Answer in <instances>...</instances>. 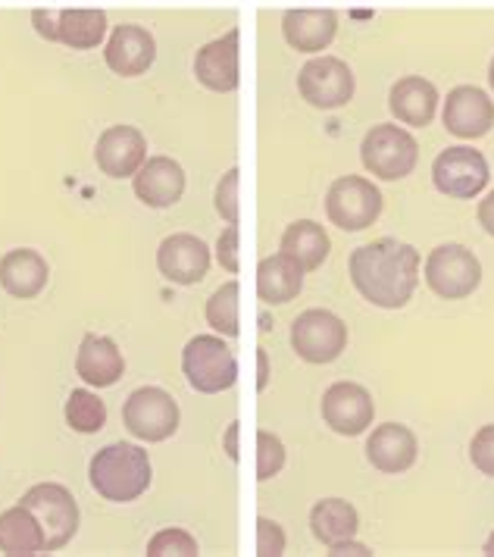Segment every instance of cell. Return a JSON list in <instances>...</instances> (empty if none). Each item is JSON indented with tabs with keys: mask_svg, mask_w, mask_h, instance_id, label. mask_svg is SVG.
I'll use <instances>...</instances> for the list:
<instances>
[{
	"mask_svg": "<svg viewBox=\"0 0 494 557\" xmlns=\"http://www.w3.org/2000/svg\"><path fill=\"white\" fill-rule=\"evenodd\" d=\"M470 460L482 476L494 480V423L482 426V430L472 435Z\"/></svg>",
	"mask_w": 494,
	"mask_h": 557,
	"instance_id": "34",
	"label": "cell"
},
{
	"mask_svg": "<svg viewBox=\"0 0 494 557\" xmlns=\"http://www.w3.org/2000/svg\"><path fill=\"white\" fill-rule=\"evenodd\" d=\"M304 273L307 270L288 253L279 251L272 257H263L260 267H257V295H260V301H267V305L295 301L300 288H304Z\"/></svg>",
	"mask_w": 494,
	"mask_h": 557,
	"instance_id": "24",
	"label": "cell"
},
{
	"mask_svg": "<svg viewBox=\"0 0 494 557\" xmlns=\"http://www.w3.org/2000/svg\"><path fill=\"white\" fill-rule=\"evenodd\" d=\"M422 257L413 245L379 238L350 253L347 273L363 301L382 310H400L420 285Z\"/></svg>",
	"mask_w": 494,
	"mask_h": 557,
	"instance_id": "1",
	"label": "cell"
},
{
	"mask_svg": "<svg viewBox=\"0 0 494 557\" xmlns=\"http://www.w3.org/2000/svg\"><path fill=\"white\" fill-rule=\"evenodd\" d=\"M422 276H425V285L439 298L464 301L482 285V263L464 245H439L435 251L425 257Z\"/></svg>",
	"mask_w": 494,
	"mask_h": 557,
	"instance_id": "5",
	"label": "cell"
},
{
	"mask_svg": "<svg viewBox=\"0 0 494 557\" xmlns=\"http://www.w3.org/2000/svg\"><path fill=\"white\" fill-rule=\"evenodd\" d=\"M367 457L379 473H407L417 457H420V442L413 430H407L404 423H382L375 426L372 435L367 438Z\"/></svg>",
	"mask_w": 494,
	"mask_h": 557,
	"instance_id": "18",
	"label": "cell"
},
{
	"mask_svg": "<svg viewBox=\"0 0 494 557\" xmlns=\"http://www.w3.org/2000/svg\"><path fill=\"white\" fill-rule=\"evenodd\" d=\"M363 170L382 182H400L420 163L417 138L400 126H372L360 145Z\"/></svg>",
	"mask_w": 494,
	"mask_h": 557,
	"instance_id": "4",
	"label": "cell"
},
{
	"mask_svg": "<svg viewBox=\"0 0 494 557\" xmlns=\"http://www.w3.org/2000/svg\"><path fill=\"white\" fill-rule=\"evenodd\" d=\"M48 260L32 248H16L0 257V288L10 298L32 301L48 288Z\"/></svg>",
	"mask_w": 494,
	"mask_h": 557,
	"instance_id": "21",
	"label": "cell"
},
{
	"mask_svg": "<svg viewBox=\"0 0 494 557\" xmlns=\"http://www.w3.org/2000/svg\"><path fill=\"white\" fill-rule=\"evenodd\" d=\"M238 226H229L220 235V242H217V260H220V267H223L225 273H238L242 270V260H238Z\"/></svg>",
	"mask_w": 494,
	"mask_h": 557,
	"instance_id": "36",
	"label": "cell"
},
{
	"mask_svg": "<svg viewBox=\"0 0 494 557\" xmlns=\"http://www.w3.org/2000/svg\"><path fill=\"white\" fill-rule=\"evenodd\" d=\"M107 35L103 10H63L57 13V41L73 51H91Z\"/></svg>",
	"mask_w": 494,
	"mask_h": 557,
	"instance_id": "28",
	"label": "cell"
},
{
	"mask_svg": "<svg viewBox=\"0 0 494 557\" xmlns=\"http://www.w3.org/2000/svg\"><path fill=\"white\" fill-rule=\"evenodd\" d=\"M75 373L91 388H110L123 380L125 360L120 345L107 335H85L75 355Z\"/></svg>",
	"mask_w": 494,
	"mask_h": 557,
	"instance_id": "20",
	"label": "cell"
},
{
	"mask_svg": "<svg viewBox=\"0 0 494 557\" xmlns=\"http://www.w3.org/2000/svg\"><path fill=\"white\" fill-rule=\"evenodd\" d=\"M107 66L123 78H135L148 73L157 60V41L148 28L141 26H116L107 48H103Z\"/></svg>",
	"mask_w": 494,
	"mask_h": 557,
	"instance_id": "19",
	"label": "cell"
},
{
	"mask_svg": "<svg viewBox=\"0 0 494 557\" xmlns=\"http://www.w3.org/2000/svg\"><path fill=\"white\" fill-rule=\"evenodd\" d=\"M338 16L332 10H288L282 16V35L297 53H320L335 41Z\"/></svg>",
	"mask_w": 494,
	"mask_h": 557,
	"instance_id": "22",
	"label": "cell"
},
{
	"mask_svg": "<svg viewBox=\"0 0 494 557\" xmlns=\"http://www.w3.org/2000/svg\"><path fill=\"white\" fill-rule=\"evenodd\" d=\"M292 348L304 363H332L345 355L347 348V326L345 320L332 310H304L292 323Z\"/></svg>",
	"mask_w": 494,
	"mask_h": 557,
	"instance_id": "7",
	"label": "cell"
},
{
	"mask_svg": "<svg viewBox=\"0 0 494 557\" xmlns=\"http://www.w3.org/2000/svg\"><path fill=\"white\" fill-rule=\"evenodd\" d=\"M238 432H242V423H229V432H225V451L232 460H238Z\"/></svg>",
	"mask_w": 494,
	"mask_h": 557,
	"instance_id": "41",
	"label": "cell"
},
{
	"mask_svg": "<svg viewBox=\"0 0 494 557\" xmlns=\"http://www.w3.org/2000/svg\"><path fill=\"white\" fill-rule=\"evenodd\" d=\"M20 505L28 507L35 520L41 523L45 539H48V555L73 542V535L78 532V505L66 485L38 482L20 498Z\"/></svg>",
	"mask_w": 494,
	"mask_h": 557,
	"instance_id": "6",
	"label": "cell"
},
{
	"mask_svg": "<svg viewBox=\"0 0 494 557\" xmlns=\"http://www.w3.org/2000/svg\"><path fill=\"white\" fill-rule=\"evenodd\" d=\"M32 23L38 28V35H45L48 41H57V16L48 10H35L32 13Z\"/></svg>",
	"mask_w": 494,
	"mask_h": 557,
	"instance_id": "38",
	"label": "cell"
},
{
	"mask_svg": "<svg viewBox=\"0 0 494 557\" xmlns=\"http://www.w3.org/2000/svg\"><path fill=\"white\" fill-rule=\"evenodd\" d=\"M182 373L200 395H223L238 382V360L223 335H195L182 351Z\"/></svg>",
	"mask_w": 494,
	"mask_h": 557,
	"instance_id": "3",
	"label": "cell"
},
{
	"mask_svg": "<svg viewBox=\"0 0 494 557\" xmlns=\"http://www.w3.org/2000/svg\"><path fill=\"white\" fill-rule=\"evenodd\" d=\"M157 270L173 285H198L210 270V248L203 238L192 235V232H175L160 242Z\"/></svg>",
	"mask_w": 494,
	"mask_h": 557,
	"instance_id": "13",
	"label": "cell"
},
{
	"mask_svg": "<svg viewBox=\"0 0 494 557\" xmlns=\"http://www.w3.org/2000/svg\"><path fill=\"white\" fill-rule=\"evenodd\" d=\"M238 41H242V35H238V28H232L223 38L200 48L198 57H195V76L203 88H210L217 95H229L238 88V82H242Z\"/></svg>",
	"mask_w": 494,
	"mask_h": 557,
	"instance_id": "16",
	"label": "cell"
},
{
	"mask_svg": "<svg viewBox=\"0 0 494 557\" xmlns=\"http://www.w3.org/2000/svg\"><path fill=\"white\" fill-rule=\"evenodd\" d=\"M372 417H375V405H372V395L357 385V382H335L325 388L322 395V420L325 426L338 435H363L372 426Z\"/></svg>",
	"mask_w": 494,
	"mask_h": 557,
	"instance_id": "12",
	"label": "cell"
},
{
	"mask_svg": "<svg viewBox=\"0 0 494 557\" xmlns=\"http://www.w3.org/2000/svg\"><path fill=\"white\" fill-rule=\"evenodd\" d=\"M198 539L185 530H160L148 542V557H198Z\"/></svg>",
	"mask_w": 494,
	"mask_h": 557,
	"instance_id": "31",
	"label": "cell"
},
{
	"mask_svg": "<svg viewBox=\"0 0 494 557\" xmlns=\"http://www.w3.org/2000/svg\"><path fill=\"white\" fill-rule=\"evenodd\" d=\"M257 555L260 557H282L285 555V530L270 520V517H260L257 520Z\"/></svg>",
	"mask_w": 494,
	"mask_h": 557,
	"instance_id": "35",
	"label": "cell"
},
{
	"mask_svg": "<svg viewBox=\"0 0 494 557\" xmlns=\"http://www.w3.org/2000/svg\"><path fill=\"white\" fill-rule=\"evenodd\" d=\"M279 251L295 257L297 263L310 273V270H320L325 263V257L332 251V242L325 235V228L313 220H297L292 226L282 232V242H279Z\"/></svg>",
	"mask_w": 494,
	"mask_h": 557,
	"instance_id": "27",
	"label": "cell"
},
{
	"mask_svg": "<svg viewBox=\"0 0 494 557\" xmlns=\"http://www.w3.org/2000/svg\"><path fill=\"white\" fill-rule=\"evenodd\" d=\"M238 185H242V170L232 166L220 182H217V213L223 216L229 226H238L242 220V203H238Z\"/></svg>",
	"mask_w": 494,
	"mask_h": 557,
	"instance_id": "33",
	"label": "cell"
},
{
	"mask_svg": "<svg viewBox=\"0 0 494 557\" xmlns=\"http://www.w3.org/2000/svg\"><path fill=\"white\" fill-rule=\"evenodd\" d=\"M479 226L494 238V191L485 195V201H479Z\"/></svg>",
	"mask_w": 494,
	"mask_h": 557,
	"instance_id": "39",
	"label": "cell"
},
{
	"mask_svg": "<svg viewBox=\"0 0 494 557\" xmlns=\"http://www.w3.org/2000/svg\"><path fill=\"white\" fill-rule=\"evenodd\" d=\"M325 213L332 226L345 232H363L382 213V191L363 176L335 178L325 191Z\"/></svg>",
	"mask_w": 494,
	"mask_h": 557,
	"instance_id": "8",
	"label": "cell"
},
{
	"mask_svg": "<svg viewBox=\"0 0 494 557\" xmlns=\"http://www.w3.org/2000/svg\"><path fill=\"white\" fill-rule=\"evenodd\" d=\"M132 188H135V198L145 207L166 210L182 201V195H185V170L173 157H148L145 166L132 176Z\"/></svg>",
	"mask_w": 494,
	"mask_h": 557,
	"instance_id": "17",
	"label": "cell"
},
{
	"mask_svg": "<svg viewBox=\"0 0 494 557\" xmlns=\"http://www.w3.org/2000/svg\"><path fill=\"white\" fill-rule=\"evenodd\" d=\"M257 373H260L257 392H267V385H270V355H267V348H257Z\"/></svg>",
	"mask_w": 494,
	"mask_h": 557,
	"instance_id": "40",
	"label": "cell"
},
{
	"mask_svg": "<svg viewBox=\"0 0 494 557\" xmlns=\"http://www.w3.org/2000/svg\"><path fill=\"white\" fill-rule=\"evenodd\" d=\"M329 555L332 557H370L372 548L370 545H363V542H357V539H345V542H335V545H329Z\"/></svg>",
	"mask_w": 494,
	"mask_h": 557,
	"instance_id": "37",
	"label": "cell"
},
{
	"mask_svg": "<svg viewBox=\"0 0 494 557\" xmlns=\"http://www.w3.org/2000/svg\"><path fill=\"white\" fill-rule=\"evenodd\" d=\"M489 178H492L489 160L482 157V151H472L467 145L445 148L432 163L435 188L457 201H472L476 195H482Z\"/></svg>",
	"mask_w": 494,
	"mask_h": 557,
	"instance_id": "10",
	"label": "cell"
},
{
	"mask_svg": "<svg viewBox=\"0 0 494 557\" xmlns=\"http://www.w3.org/2000/svg\"><path fill=\"white\" fill-rule=\"evenodd\" d=\"M0 552L10 557L48 555V539L28 507L16 505L0 513Z\"/></svg>",
	"mask_w": 494,
	"mask_h": 557,
	"instance_id": "25",
	"label": "cell"
},
{
	"mask_svg": "<svg viewBox=\"0 0 494 557\" xmlns=\"http://www.w3.org/2000/svg\"><path fill=\"white\" fill-rule=\"evenodd\" d=\"M442 120H445L447 132L464 141L482 138L494 126V101L476 85H460L447 95Z\"/></svg>",
	"mask_w": 494,
	"mask_h": 557,
	"instance_id": "15",
	"label": "cell"
},
{
	"mask_svg": "<svg viewBox=\"0 0 494 557\" xmlns=\"http://www.w3.org/2000/svg\"><path fill=\"white\" fill-rule=\"evenodd\" d=\"M482 555L485 557H494V532L489 535V542H485V548H482Z\"/></svg>",
	"mask_w": 494,
	"mask_h": 557,
	"instance_id": "42",
	"label": "cell"
},
{
	"mask_svg": "<svg viewBox=\"0 0 494 557\" xmlns=\"http://www.w3.org/2000/svg\"><path fill=\"white\" fill-rule=\"evenodd\" d=\"M238 298H242V285H238V278H229V282H223L210 295V301H207V323L220 332V335H225V338H235L242 332Z\"/></svg>",
	"mask_w": 494,
	"mask_h": 557,
	"instance_id": "29",
	"label": "cell"
},
{
	"mask_svg": "<svg viewBox=\"0 0 494 557\" xmlns=\"http://www.w3.org/2000/svg\"><path fill=\"white\" fill-rule=\"evenodd\" d=\"M297 91L317 110H338L354 98V73L338 57H317L297 73Z\"/></svg>",
	"mask_w": 494,
	"mask_h": 557,
	"instance_id": "11",
	"label": "cell"
},
{
	"mask_svg": "<svg viewBox=\"0 0 494 557\" xmlns=\"http://www.w3.org/2000/svg\"><path fill=\"white\" fill-rule=\"evenodd\" d=\"M388 107L395 113L397 123L413 128H425L435 120V110H439V91L429 78L422 76H407L392 85V95H388Z\"/></svg>",
	"mask_w": 494,
	"mask_h": 557,
	"instance_id": "23",
	"label": "cell"
},
{
	"mask_svg": "<svg viewBox=\"0 0 494 557\" xmlns=\"http://www.w3.org/2000/svg\"><path fill=\"white\" fill-rule=\"evenodd\" d=\"M285 467V445L279 435L260 430L257 432V480L270 482L272 476H279Z\"/></svg>",
	"mask_w": 494,
	"mask_h": 557,
	"instance_id": "32",
	"label": "cell"
},
{
	"mask_svg": "<svg viewBox=\"0 0 494 557\" xmlns=\"http://www.w3.org/2000/svg\"><path fill=\"white\" fill-rule=\"evenodd\" d=\"M489 82H492V88H494V60H492V66H489Z\"/></svg>",
	"mask_w": 494,
	"mask_h": 557,
	"instance_id": "43",
	"label": "cell"
},
{
	"mask_svg": "<svg viewBox=\"0 0 494 557\" xmlns=\"http://www.w3.org/2000/svg\"><path fill=\"white\" fill-rule=\"evenodd\" d=\"M360 530V517L357 507L345 502V498H322L310 510V532L322 545H335L354 539Z\"/></svg>",
	"mask_w": 494,
	"mask_h": 557,
	"instance_id": "26",
	"label": "cell"
},
{
	"mask_svg": "<svg viewBox=\"0 0 494 557\" xmlns=\"http://www.w3.org/2000/svg\"><path fill=\"white\" fill-rule=\"evenodd\" d=\"M150 480H153V470H150L148 451L128 442H113L100 448L88 463L91 488L113 505L138 502L150 488Z\"/></svg>",
	"mask_w": 494,
	"mask_h": 557,
	"instance_id": "2",
	"label": "cell"
},
{
	"mask_svg": "<svg viewBox=\"0 0 494 557\" xmlns=\"http://www.w3.org/2000/svg\"><path fill=\"white\" fill-rule=\"evenodd\" d=\"M123 423L141 442H166L178 430V405L170 392L148 385L135 388L123 405Z\"/></svg>",
	"mask_w": 494,
	"mask_h": 557,
	"instance_id": "9",
	"label": "cell"
},
{
	"mask_svg": "<svg viewBox=\"0 0 494 557\" xmlns=\"http://www.w3.org/2000/svg\"><path fill=\"white\" fill-rule=\"evenodd\" d=\"M63 413H66V423L75 432H82V435H95L107 423V405L100 401L91 388H73V395L66 398Z\"/></svg>",
	"mask_w": 494,
	"mask_h": 557,
	"instance_id": "30",
	"label": "cell"
},
{
	"mask_svg": "<svg viewBox=\"0 0 494 557\" xmlns=\"http://www.w3.org/2000/svg\"><path fill=\"white\" fill-rule=\"evenodd\" d=\"M100 173L110 178L135 176L148 160V138L135 126H110L100 132L95 148Z\"/></svg>",
	"mask_w": 494,
	"mask_h": 557,
	"instance_id": "14",
	"label": "cell"
}]
</instances>
